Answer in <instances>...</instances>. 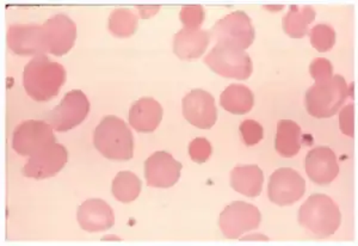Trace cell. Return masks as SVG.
<instances>
[{"instance_id":"11","label":"cell","mask_w":358,"mask_h":246,"mask_svg":"<svg viewBox=\"0 0 358 246\" xmlns=\"http://www.w3.org/2000/svg\"><path fill=\"white\" fill-rule=\"evenodd\" d=\"M305 191L303 177L292 168H277L268 180V200L281 207L299 201Z\"/></svg>"},{"instance_id":"13","label":"cell","mask_w":358,"mask_h":246,"mask_svg":"<svg viewBox=\"0 0 358 246\" xmlns=\"http://www.w3.org/2000/svg\"><path fill=\"white\" fill-rule=\"evenodd\" d=\"M183 115L187 122L200 129H210L217 120L215 99L202 89L190 91L183 99Z\"/></svg>"},{"instance_id":"18","label":"cell","mask_w":358,"mask_h":246,"mask_svg":"<svg viewBox=\"0 0 358 246\" xmlns=\"http://www.w3.org/2000/svg\"><path fill=\"white\" fill-rule=\"evenodd\" d=\"M163 107L150 97H143L131 104L129 123L138 133H153L163 120Z\"/></svg>"},{"instance_id":"19","label":"cell","mask_w":358,"mask_h":246,"mask_svg":"<svg viewBox=\"0 0 358 246\" xmlns=\"http://www.w3.org/2000/svg\"><path fill=\"white\" fill-rule=\"evenodd\" d=\"M210 42V35L206 30L183 28L175 35L173 52L182 60H194L203 55Z\"/></svg>"},{"instance_id":"15","label":"cell","mask_w":358,"mask_h":246,"mask_svg":"<svg viewBox=\"0 0 358 246\" xmlns=\"http://www.w3.org/2000/svg\"><path fill=\"white\" fill-rule=\"evenodd\" d=\"M43 27L48 38L49 53L62 57L72 50L77 38V25L69 16L64 13L55 15Z\"/></svg>"},{"instance_id":"2","label":"cell","mask_w":358,"mask_h":246,"mask_svg":"<svg viewBox=\"0 0 358 246\" xmlns=\"http://www.w3.org/2000/svg\"><path fill=\"white\" fill-rule=\"evenodd\" d=\"M94 145L98 152L113 161H128L134 156L131 129L117 116H106L94 129Z\"/></svg>"},{"instance_id":"21","label":"cell","mask_w":358,"mask_h":246,"mask_svg":"<svg viewBox=\"0 0 358 246\" xmlns=\"http://www.w3.org/2000/svg\"><path fill=\"white\" fill-rule=\"evenodd\" d=\"M301 145V127L292 120L278 121L276 136H275L276 152L285 158H292L300 152Z\"/></svg>"},{"instance_id":"14","label":"cell","mask_w":358,"mask_h":246,"mask_svg":"<svg viewBox=\"0 0 358 246\" xmlns=\"http://www.w3.org/2000/svg\"><path fill=\"white\" fill-rule=\"evenodd\" d=\"M183 165L170 153L158 151L145 161L147 185L153 188H171L179 181Z\"/></svg>"},{"instance_id":"4","label":"cell","mask_w":358,"mask_h":246,"mask_svg":"<svg viewBox=\"0 0 358 246\" xmlns=\"http://www.w3.org/2000/svg\"><path fill=\"white\" fill-rule=\"evenodd\" d=\"M350 94L345 79L334 75L330 80L315 82L305 96L306 110L317 119H327L337 114Z\"/></svg>"},{"instance_id":"30","label":"cell","mask_w":358,"mask_h":246,"mask_svg":"<svg viewBox=\"0 0 358 246\" xmlns=\"http://www.w3.org/2000/svg\"><path fill=\"white\" fill-rule=\"evenodd\" d=\"M310 73L315 82H326L334 77V66L327 59L317 58L310 62Z\"/></svg>"},{"instance_id":"29","label":"cell","mask_w":358,"mask_h":246,"mask_svg":"<svg viewBox=\"0 0 358 246\" xmlns=\"http://www.w3.org/2000/svg\"><path fill=\"white\" fill-rule=\"evenodd\" d=\"M213 148L206 138H196L189 145V154L195 163L203 164L212 156Z\"/></svg>"},{"instance_id":"7","label":"cell","mask_w":358,"mask_h":246,"mask_svg":"<svg viewBox=\"0 0 358 246\" xmlns=\"http://www.w3.org/2000/svg\"><path fill=\"white\" fill-rule=\"evenodd\" d=\"M90 113V102L82 90L67 92L53 110L43 115V119L57 131H69L84 122Z\"/></svg>"},{"instance_id":"10","label":"cell","mask_w":358,"mask_h":246,"mask_svg":"<svg viewBox=\"0 0 358 246\" xmlns=\"http://www.w3.org/2000/svg\"><path fill=\"white\" fill-rule=\"evenodd\" d=\"M8 48L21 57H38L49 53L48 38L43 24H15L8 34Z\"/></svg>"},{"instance_id":"1","label":"cell","mask_w":358,"mask_h":246,"mask_svg":"<svg viewBox=\"0 0 358 246\" xmlns=\"http://www.w3.org/2000/svg\"><path fill=\"white\" fill-rule=\"evenodd\" d=\"M65 82L64 66L52 62L45 54L35 57L23 72L25 92L36 102H48L57 97Z\"/></svg>"},{"instance_id":"12","label":"cell","mask_w":358,"mask_h":246,"mask_svg":"<svg viewBox=\"0 0 358 246\" xmlns=\"http://www.w3.org/2000/svg\"><path fill=\"white\" fill-rule=\"evenodd\" d=\"M69 161V151L65 146L55 144L43 148L42 151L30 157L28 163L22 168L23 176L45 180L54 177L65 168Z\"/></svg>"},{"instance_id":"6","label":"cell","mask_w":358,"mask_h":246,"mask_svg":"<svg viewBox=\"0 0 358 246\" xmlns=\"http://www.w3.org/2000/svg\"><path fill=\"white\" fill-rule=\"evenodd\" d=\"M216 45H228L238 50H248L256 38L251 18L244 11H236L216 22L209 33Z\"/></svg>"},{"instance_id":"32","label":"cell","mask_w":358,"mask_h":246,"mask_svg":"<svg viewBox=\"0 0 358 246\" xmlns=\"http://www.w3.org/2000/svg\"><path fill=\"white\" fill-rule=\"evenodd\" d=\"M160 6H143V8H138L140 13L143 18H148L150 16H153L155 13H158Z\"/></svg>"},{"instance_id":"28","label":"cell","mask_w":358,"mask_h":246,"mask_svg":"<svg viewBox=\"0 0 358 246\" xmlns=\"http://www.w3.org/2000/svg\"><path fill=\"white\" fill-rule=\"evenodd\" d=\"M204 10L201 5H185L180 10L179 18L180 22L185 25V28H192V29H199L204 21Z\"/></svg>"},{"instance_id":"16","label":"cell","mask_w":358,"mask_h":246,"mask_svg":"<svg viewBox=\"0 0 358 246\" xmlns=\"http://www.w3.org/2000/svg\"><path fill=\"white\" fill-rule=\"evenodd\" d=\"M306 173L310 181L319 185H327L339 173L336 153L327 146H317L306 157Z\"/></svg>"},{"instance_id":"24","label":"cell","mask_w":358,"mask_h":246,"mask_svg":"<svg viewBox=\"0 0 358 246\" xmlns=\"http://www.w3.org/2000/svg\"><path fill=\"white\" fill-rule=\"evenodd\" d=\"M143 183L135 173L131 171L118 173L113 181L111 193L115 198L122 203H129L138 198L141 193Z\"/></svg>"},{"instance_id":"27","label":"cell","mask_w":358,"mask_h":246,"mask_svg":"<svg viewBox=\"0 0 358 246\" xmlns=\"http://www.w3.org/2000/svg\"><path fill=\"white\" fill-rule=\"evenodd\" d=\"M241 138L244 140L246 146H255L261 143L264 138V128L261 123L253 121V120H245L239 127Z\"/></svg>"},{"instance_id":"3","label":"cell","mask_w":358,"mask_h":246,"mask_svg":"<svg viewBox=\"0 0 358 246\" xmlns=\"http://www.w3.org/2000/svg\"><path fill=\"white\" fill-rule=\"evenodd\" d=\"M299 222L317 238H327L339 229L342 213L330 196L313 194L299 210Z\"/></svg>"},{"instance_id":"22","label":"cell","mask_w":358,"mask_h":246,"mask_svg":"<svg viewBox=\"0 0 358 246\" xmlns=\"http://www.w3.org/2000/svg\"><path fill=\"white\" fill-rule=\"evenodd\" d=\"M220 104L224 110H227L231 114L244 115L252 109L255 96L248 87L232 84L221 94Z\"/></svg>"},{"instance_id":"20","label":"cell","mask_w":358,"mask_h":246,"mask_svg":"<svg viewBox=\"0 0 358 246\" xmlns=\"http://www.w3.org/2000/svg\"><path fill=\"white\" fill-rule=\"evenodd\" d=\"M264 183V173L257 165H243L233 168L231 187L248 197L259 196Z\"/></svg>"},{"instance_id":"17","label":"cell","mask_w":358,"mask_h":246,"mask_svg":"<svg viewBox=\"0 0 358 246\" xmlns=\"http://www.w3.org/2000/svg\"><path fill=\"white\" fill-rule=\"evenodd\" d=\"M78 222L87 232L110 230L115 224L114 210L101 198H90L78 208Z\"/></svg>"},{"instance_id":"5","label":"cell","mask_w":358,"mask_h":246,"mask_svg":"<svg viewBox=\"0 0 358 246\" xmlns=\"http://www.w3.org/2000/svg\"><path fill=\"white\" fill-rule=\"evenodd\" d=\"M206 65L224 78L246 80L252 74V60L244 50L233 45H216L204 58Z\"/></svg>"},{"instance_id":"25","label":"cell","mask_w":358,"mask_h":246,"mask_svg":"<svg viewBox=\"0 0 358 246\" xmlns=\"http://www.w3.org/2000/svg\"><path fill=\"white\" fill-rule=\"evenodd\" d=\"M138 18L127 8H117L109 18V30L116 37H129L138 29Z\"/></svg>"},{"instance_id":"26","label":"cell","mask_w":358,"mask_h":246,"mask_svg":"<svg viewBox=\"0 0 358 246\" xmlns=\"http://www.w3.org/2000/svg\"><path fill=\"white\" fill-rule=\"evenodd\" d=\"M310 43L320 53H325L332 50L337 40V35L334 28H331L330 25L327 24L315 25L313 29L310 30Z\"/></svg>"},{"instance_id":"31","label":"cell","mask_w":358,"mask_h":246,"mask_svg":"<svg viewBox=\"0 0 358 246\" xmlns=\"http://www.w3.org/2000/svg\"><path fill=\"white\" fill-rule=\"evenodd\" d=\"M339 128L345 136L352 138L355 133V104L346 106L339 114Z\"/></svg>"},{"instance_id":"23","label":"cell","mask_w":358,"mask_h":246,"mask_svg":"<svg viewBox=\"0 0 358 246\" xmlns=\"http://www.w3.org/2000/svg\"><path fill=\"white\" fill-rule=\"evenodd\" d=\"M317 13L312 6L299 8L297 5L290 6L289 13L283 18V30L288 36L302 38L308 34V25L315 20Z\"/></svg>"},{"instance_id":"9","label":"cell","mask_w":358,"mask_h":246,"mask_svg":"<svg viewBox=\"0 0 358 246\" xmlns=\"http://www.w3.org/2000/svg\"><path fill=\"white\" fill-rule=\"evenodd\" d=\"M261 222V212L256 205L244 201H236L227 205L220 214L219 226L224 237L236 239L248 231L258 229Z\"/></svg>"},{"instance_id":"8","label":"cell","mask_w":358,"mask_h":246,"mask_svg":"<svg viewBox=\"0 0 358 246\" xmlns=\"http://www.w3.org/2000/svg\"><path fill=\"white\" fill-rule=\"evenodd\" d=\"M57 143L53 127L47 121L28 120L17 126L13 134V148L20 156L31 157Z\"/></svg>"}]
</instances>
